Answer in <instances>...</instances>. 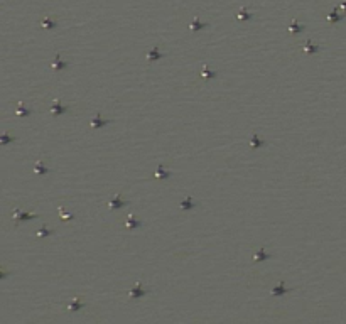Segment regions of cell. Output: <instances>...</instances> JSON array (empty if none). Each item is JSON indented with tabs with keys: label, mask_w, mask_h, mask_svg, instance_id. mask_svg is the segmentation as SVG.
<instances>
[{
	"label": "cell",
	"mask_w": 346,
	"mask_h": 324,
	"mask_svg": "<svg viewBox=\"0 0 346 324\" xmlns=\"http://www.w3.org/2000/svg\"><path fill=\"white\" fill-rule=\"evenodd\" d=\"M125 204H127V203H125V201H122L120 194H117V196H115V199L110 203V208H111V210H118V208L125 206Z\"/></svg>",
	"instance_id": "obj_1"
},
{
	"label": "cell",
	"mask_w": 346,
	"mask_h": 324,
	"mask_svg": "<svg viewBox=\"0 0 346 324\" xmlns=\"http://www.w3.org/2000/svg\"><path fill=\"white\" fill-rule=\"evenodd\" d=\"M51 110H52V113H56V115H57V113H66V111H68V108H66V106H63V105H59V102H54Z\"/></svg>",
	"instance_id": "obj_2"
},
{
	"label": "cell",
	"mask_w": 346,
	"mask_h": 324,
	"mask_svg": "<svg viewBox=\"0 0 346 324\" xmlns=\"http://www.w3.org/2000/svg\"><path fill=\"white\" fill-rule=\"evenodd\" d=\"M145 294H147L145 290H142V289H140V284H137V285H135V289L130 290V297H144Z\"/></svg>",
	"instance_id": "obj_3"
},
{
	"label": "cell",
	"mask_w": 346,
	"mask_h": 324,
	"mask_svg": "<svg viewBox=\"0 0 346 324\" xmlns=\"http://www.w3.org/2000/svg\"><path fill=\"white\" fill-rule=\"evenodd\" d=\"M31 218H35V214L19 213V211H15V213H14V219H17V221H20V219H31Z\"/></svg>",
	"instance_id": "obj_4"
},
{
	"label": "cell",
	"mask_w": 346,
	"mask_h": 324,
	"mask_svg": "<svg viewBox=\"0 0 346 324\" xmlns=\"http://www.w3.org/2000/svg\"><path fill=\"white\" fill-rule=\"evenodd\" d=\"M106 123H108V120H103V118L100 117V113L96 115V117H95V120L91 122V125H93V127H95V128H98V127H103V125H106Z\"/></svg>",
	"instance_id": "obj_5"
},
{
	"label": "cell",
	"mask_w": 346,
	"mask_h": 324,
	"mask_svg": "<svg viewBox=\"0 0 346 324\" xmlns=\"http://www.w3.org/2000/svg\"><path fill=\"white\" fill-rule=\"evenodd\" d=\"M286 292H289V289H286V287H284V282H280L279 287H275V289L272 290L273 296H282V294H286Z\"/></svg>",
	"instance_id": "obj_6"
},
{
	"label": "cell",
	"mask_w": 346,
	"mask_h": 324,
	"mask_svg": "<svg viewBox=\"0 0 346 324\" xmlns=\"http://www.w3.org/2000/svg\"><path fill=\"white\" fill-rule=\"evenodd\" d=\"M147 57H149V61H156V59H160V57H162V54L159 52V48H157V46H156V48H154L152 51H150V54H149V56H147Z\"/></svg>",
	"instance_id": "obj_7"
},
{
	"label": "cell",
	"mask_w": 346,
	"mask_h": 324,
	"mask_svg": "<svg viewBox=\"0 0 346 324\" xmlns=\"http://www.w3.org/2000/svg\"><path fill=\"white\" fill-rule=\"evenodd\" d=\"M319 49H321L319 46H312L311 42H307V44H306V48H304V51H306V52H311V54H314V52H318Z\"/></svg>",
	"instance_id": "obj_8"
},
{
	"label": "cell",
	"mask_w": 346,
	"mask_h": 324,
	"mask_svg": "<svg viewBox=\"0 0 346 324\" xmlns=\"http://www.w3.org/2000/svg\"><path fill=\"white\" fill-rule=\"evenodd\" d=\"M64 68H68V63H63L61 54H56V69H64Z\"/></svg>",
	"instance_id": "obj_9"
},
{
	"label": "cell",
	"mask_w": 346,
	"mask_h": 324,
	"mask_svg": "<svg viewBox=\"0 0 346 324\" xmlns=\"http://www.w3.org/2000/svg\"><path fill=\"white\" fill-rule=\"evenodd\" d=\"M250 145L253 147V149H255V147H262V145H264V140H260V139H258L257 135H253V139H252Z\"/></svg>",
	"instance_id": "obj_10"
},
{
	"label": "cell",
	"mask_w": 346,
	"mask_h": 324,
	"mask_svg": "<svg viewBox=\"0 0 346 324\" xmlns=\"http://www.w3.org/2000/svg\"><path fill=\"white\" fill-rule=\"evenodd\" d=\"M140 225H142V223L133 219V218H128V221H127V228H139Z\"/></svg>",
	"instance_id": "obj_11"
},
{
	"label": "cell",
	"mask_w": 346,
	"mask_h": 324,
	"mask_svg": "<svg viewBox=\"0 0 346 324\" xmlns=\"http://www.w3.org/2000/svg\"><path fill=\"white\" fill-rule=\"evenodd\" d=\"M156 176H157V177H160V179H165V177H169V176H171V172H167V171H164L162 167H159V169H157V174Z\"/></svg>",
	"instance_id": "obj_12"
},
{
	"label": "cell",
	"mask_w": 346,
	"mask_h": 324,
	"mask_svg": "<svg viewBox=\"0 0 346 324\" xmlns=\"http://www.w3.org/2000/svg\"><path fill=\"white\" fill-rule=\"evenodd\" d=\"M80 307H83V304H81V297H76V301H74L73 304H71V307H69V309H71V311H78Z\"/></svg>",
	"instance_id": "obj_13"
},
{
	"label": "cell",
	"mask_w": 346,
	"mask_h": 324,
	"mask_svg": "<svg viewBox=\"0 0 346 324\" xmlns=\"http://www.w3.org/2000/svg\"><path fill=\"white\" fill-rule=\"evenodd\" d=\"M269 257L270 255H267L264 251V248H262V250H258V253L255 255V260H265V258H269Z\"/></svg>",
	"instance_id": "obj_14"
},
{
	"label": "cell",
	"mask_w": 346,
	"mask_h": 324,
	"mask_svg": "<svg viewBox=\"0 0 346 324\" xmlns=\"http://www.w3.org/2000/svg\"><path fill=\"white\" fill-rule=\"evenodd\" d=\"M187 208H194V203L191 201V197H186L182 201V210H187Z\"/></svg>",
	"instance_id": "obj_15"
},
{
	"label": "cell",
	"mask_w": 346,
	"mask_h": 324,
	"mask_svg": "<svg viewBox=\"0 0 346 324\" xmlns=\"http://www.w3.org/2000/svg\"><path fill=\"white\" fill-rule=\"evenodd\" d=\"M35 172H41V174H48L49 169H46L44 165H42V162H39V164L35 165Z\"/></svg>",
	"instance_id": "obj_16"
},
{
	"label": "cell",
	"mask_w": 346,
	"mask_h": 324,
	"mask_svg": "<svg viewBox=\"0 0 346 324\" xmlns=\"http://www.w3.org/2000/svg\"><path fill=\"white\" fill-rule=\"evenodd\" d=\"M203 27H208V24H201L199 20H194V24L191 26V29H193V31H198V29H203Z\"/></svg>",
	"instance_id": "obj_17"
},
{
	"label": "cell",
	"mask_w": 346,
	"mask_h": 324,
	"mask_svg": "<svg viewBox=\"0 0 346 324\" xmlns=\"http://www.w3.org/2000/svg\"><path fill=\"white\" fill-rule=\"evenodd\" d=\"M341 19H343V15H338L336 10H333V12H331V15H329V20H331V22H334V20H341Z\"/></svg>",
	"instance_id": "obj_18"
},
{
	"label": "cell",
	"mask_w": 346,
	"mask_h": 324,
	"mask_svg": "<svg viewBox=\"0 0 346 324\" xmlns=\"http://www.w3.org/2000/svg\"><path fill=\"white\" fill-rule=\"evenodd\" d=\"M12 140H14V137H9V134H3L0 137V142L2 143H9V142H12Z\"/></svg>",
	"instance_id": "obj_19"
},
{
	"label": "cell",
	"mask_w": 346,
	"mask_h": 324,
	"mask_svg": "<svg viewBox=\"0 0 346 324\" xmlns=\"http://www.w3.org/2000/svg\"><path fill=\"white\" fill-rule=\"evenodd\" d=\"M290 31H292V32H301V31H304V27L299 26V24H295V22H292V24H290Z\"/></svg>",
	"instance_id": "obj_20"
},
{
	"label": "cell",
	"mask_w": 346,
	"mask_h": 324,
	"mask_svg": "<svg viewBox=\"0 0 346 324\" xmlns=\"http://www.w3.org/2000/svg\"><path fill=\"white\" fill-rule=\"evenodd\" d=\"M42 26H44L46 29H52V27H56V22H52V20L46 19V20H44V22H42Z\"/></svg>",
	"instance_id": "obj_21"
},
{
	"label": "cell",
	"mask_w": 346,
	"mask_h": 324,
	"mask_svg": "<svg viewBox=\"0 0 346 324\" xmlns=\"http://www.w3.org/2000/svg\"><path fill=\"white\" fill-rule=\"evenodd\" d=\"M31 113V110H27V108H24L22 105H19V110H17V115H29Z\"/></svg>",
	"instance_id": "obj_22"
},
{
	"label": "cell",
	"mask_w": 346,
	"mask_h": 324,
	"mask_svg": "<svg viewBox=\"0 0 346 324\" xmlns=\"http://www.w3.org/2000/svg\"><path fill=\"white\" fill-rule=\"evenodd\" d=\"M201 76H206V78H213L216 76L215 71H208V69H203V73H201Z\"/></svg>",
	"instance_id": "obj_23"
},
{
	"label": "cell",
	"mask_w": 346,
	"mask_h": 324,
	"mask_svg": "<svg viewBox=\"0 0 346 324\" xmlns=\"http://www.w3.org/2000/svg\"><path fill=\"white\" fill-rule=\"evenodd\" d=\"M51 233H52V231H49V230H48V228H46V226H44V228H41V231H39V235H51Z\"/></svg>",
	"instance_id": "obj_24"
},
{
	"label": "cell",
	"mask_w": 346,
	"mask_h": 324,
	"mask_svg": "<svg viewBox=\"0 0 346 324\" xmlns=\"http://www.w3.org/2000/svg\"><path fill=\"white\" fill-rule=\"evenodd\" d=\"M250 17H252V15H248L245 10H241V12H240V19H250Z\"/></svg>",
	"instance_id": "obj_25"
},
{
	"label": "cell",
	"mask_w": 346,
	"mask_h": 324,
	"mask_svg": "<svg viewBox=\"0 0 346 324\" xmlns=\"http://www.w3.org/2000/svg\"><path fill=\"white\" fill-rule=\"evenodd\" d=\"M61 216H63V219H71V218H73L71 214H66V213H63V211H61Z\"/></svg>",
	"instance_id": "obj_26"
},
{
	"label": "cell",
	"mask_w": 346,
	"mask_h": 324,
	"mask_svg": "<svg viewBox=\"0 0 346 324\" xmlns=\"http://www.w3.org/2000/svg\"><path fill=\"white\" fill-rule=\"evenodd\" d=\"M343 7H344V9H346V2H343Z\"/></svg>",
	"instance_id": "obj_27"
}]
</instances>
